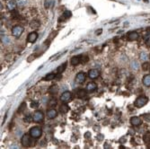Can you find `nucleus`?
Returning <instances> with one entry per match:
<instances>
[{
	"instance_id": "b1692460",
	"label": "nucleus",
	"mask_w": 150,
	"mask_h": 149,
	"mask_svg": "<svg viewBox=\"0 0 150 149\" xmlns=\"http://www.w3.org/2000/svg\"><path fill=\"white\" fill-rule=\"evenodd\" d=\"M58 86L57 85H52L50 88L49 89V94H56L57 93H58Z\"/></svg>"
},
{
	"instance_id": "2eb2a0df",
	"label": "nucleus",
	"mask_w": 150,
	"mask_h": 149,
	"mask_svg": "<svg viewBox=\"0 0 150 149\" xmlns=\"http://www.w3.org/2000/svg\"><path fill=\"white\" fill-rule=\"evenodd\" d=\"M70 16H71V13H70L69 11H65L62 15L59 17V20L58 21H59V22H63V21H65L66 19H68Z\"/></svg>"
},
{
	"instance_id": "473e14b6",
	"label": "nucleus",
	"mask_w": 150,
	"mask_h": 149,
	"mask_svg": "<svg viewBox=\"0 0 150 149\" xmlns=\"http://www.w3.org/2000/svg\"><path fill=\"white\" fill-rule=\"evenodd\" d=\"M150 37V31H147V32H145V34H144V39L145 40H148V38Z\"/></svg>"
},
{
	"instance_id": "bb28decb",
	"label": "nucleus",
	"mask_w": 150,
	"mask_h": 149,
	"mask_svg": "<svg viewBox=\"0 0 150 149\" xmlns=\"http://www.w3.org/2000/svg\"><path fill=\"white\" fill-rule=\"evenodd\" d=\"M10 15H11V17L13 18V19H16L19 14H18L17 11H15V10H12V11L10 12Z\"/></svg>"
},
{
	"instance_id": "423d86ee",
	"label": "nucleus",
	"mask_w": 150,
	"mask_h": 149,
	"mask_svg": "<svg viewBox=\"0 0 150 149\" xmlns=\"http://www.w3.org/2000/svg\"><path fill=\"white\" fill-rule=\"evenodd\" d=\"M31 135L29 134H25V135H23L22 138V147H28L31 146Z\"/></svg>"
},
{
	"instance_id": "c85d7f7f",
	"label": "nucleus",
	"mask_w": 150,
	"mask_h": 149,
	"mask_svg": "<svg viewBox=\"0 0 150 149\" xmlns=\"http://www.w3.org/2000/svg\"><path fill=\"white\" fill-rule=\"evenodd\" d=\"M80 58H81V63H85V62H87L88 60H89L88 56H86V55H82L80 57Z\"/></svg>"
},
{
	"instance_id": "72a5a7b5",
	"label": "nucleus",
	"mask_w": 150,
	"mask_h": 149,
	"mask_svg": "<svg viewBox=\"0 0 150 149\" xmlns=\"http://www.w3.org/2000/svg\"><path fill=\"white\" fill-rule=\"evenodd\" d=\"M24 120L26 122H31V120H33V119H32V117H31V116H28V117H25Z\"/></svg>"
},
{
	"instance_id": "cd10ccee",
	"label": "nucleus",
	"mask_w": 150,
	"mask_h": 149,
	"mask_svg": "<svg viewBox=\"0 0 150 149\" xmlns=\"http://www.w3.org/2000/svg\"><path fill=\"white\" fill-rule=\"evenodd\" d=\"M48 105H49V107H54V106H56V105H57V100H56V99L52 98L51 100H50V101L49 102Z\"/></svg>"
},
{
	"instance_id": "412c9836",
	"label": "nucleus",
	"mask_w": 150,
	"mask_h": 149,
	"mask_svg": "<svg viewBox=\"0 0 150 149\" xmlns=\"http://www.w3.org/2000/svg\"><path fill=\"white\" fill-rule=\"evenodd\" d=\"M55 76H56V74L55 73H49V74H48L47 76H45L44 78H43V80L50 81V80H52V79H55Z\"/></svg>"
},
{
	"instance_id": "a878e982",
	"label": "nucleus",
	"mask_w": 150,
	"mask_h": 149,
	"mask_svg": "<svg viewBox=\"0 0 150 149\" xmlns=\"http://www.w3.org/2000/svg\"><path fill=\"white\" fill-rule=\"evenodd\" d=\"M25 108H26V103H25V102H22V104L20 105V107H19V109H18L17 112H18V113H21V112H22V111H24Z\"/></svg>"
},
{
	"instance_id": "20e7f679",
	"label": "nucleus",
	"mask_w": 150,
	"mask_h": 149,
	"mask_svg": "<svg viewBox=\"0 0 150 149\" xmlns=\"http://www.w3.org/2000/svg\"><path fill=\"white\" fill-rule=\"evenodd\" d=\"M32 119H33V121L36 123H40L42 122L43 119H44V114L41 112L40 111H35L32 115Z\"/></svg>"
},
{
	"instance_id": "4c0bfd02",
	"label": "nucleus",
	"mask_w": 150,
	"mask_h": 149,
	"mask_svg": "<svg viewBox=\"0 0 150 149\" xmlns=\"http://www.w3.org/2000/svg\"><path fill=\"white\" fill-rule=\"evenodd\" d=\"M141 58L142 59H147V56H145V54L142 53L141 54Z\"/></svg>"
},
{
	"instance_id": "9b49d317",
	"label": "nucleus",
	"mask_w": 150,
	"mask_h": 149,
	"mask_svg": "<svg viewBox=\"0 0 150 149\" xmlns=\"http://www.w3.org/2000/svg\"><path fill=\"white\" fill-rule=\"evenodd\" d=\"M129 40H137L139 39V33L137 31H130L128 33Z\"/></svg>"
},
{
	"instance_id": "0eeeda50",
	"label": "nucleus",
	"mask_w": 150,
	"mask_h": 149,
	"mask_svg": "<svg viewBox=\"0 0 150 149\" xmlns=\"http://www.w3.org/2000/svg\"><path fill=\"white\" fill-rule=\"evenodd\" d=\"M85 79H86L85 74L83 73V72H80V73H78L76 75V78H75V81H76V84H83L85 81Z\"/></svg>"
},
{
	"instance_id": "39448f33",
	"label": "nucleus",
	"mask_w": 150,
	"mask_h": 149,
	"mask_svg": "<svg viewBox=\"0 0 150 149\" xmlns=\"http://www.w3.org/2000/svg\"><path fill=\"white\" fill-rule=\"evenodd\" d=\"M71 99H72V94L68 91L64 92V93L60 95V101L63 102V103H67V102H69L70 101H71Z\"/></svg>"
},
{
	"instance_id": "a211bd4d",
	"label": "nucleus",
	"mask_w": 150,
	"mask_h": 149,
	"mask_svg": "<svg viewBox=\"0 0 150 149\" xmlns=\"http://www.w3.org/2000/svg\"><path fill=\"white\" fill-rule=\"evenodd\" d=\"M67 62H64L62 65H60V66L58 67V69H57L58 74H61V73H63V72L65 71V69L67 68Z\"/></svg>"
},
{
	"instance_id": "393cba45",
	"label": "nucleus",
	"mask_w": 150,
	"mask_h": 149,
	"mask_svg": "<svg viewBox=\"0 0 150 149\" xmlns=\"http://www.w3.org/2000/svg\"><path fill=\"white\" fill-rule=\"evenodd\" d=\"M52 3H53V0H45L44 2L45 8H49L52 5Z\"/></svg>"
},
{
	"instance_id": "f704fd0d",
	"label": "nucleus",
	"mask_w": 150,
	"mask_h": 149,
	"mask_svg": "<svg viewBox=\"0 0 150 149\" xmlns=\"http://www.w3.org/2000/svg\"><path fill=\"white\" fill-rule=\"evenodd\" d=\"M143 117L146 119L147 121H150V114H144Z\"/></svg>"
},
{
	"instance_id": "f3484780",
	"label": "nucleus",
	"mask_w": 150,
	"mask_h": 149,
	"mask_svg": "<svg viewBox=\"0 0 150 149\" xmlns=\"http://www.w3.org/2000/svg\"><path fill=\"white\" fill-rule=\"evenodd\" d=\"M143 84L145 86L150 87V75H147L143 77Z\"/></svg>"
},
{
	"instance_id": "c756f323",
	"label": "nucleus",
	"mask_w": 150,
	"mask_h": 149,
	"mask_svg": "<svg viewBox=\"0 0 150 149\" xmlns=\"http://www.w3.org/2000/svg\"><path fill=\"white\" fill-rule=\"evenodd\" d=\"M142 68H143V70H145V71L148 70V69H149V63L148 62L144 63V64L142 65Z\"/></svg>"
},
{
	"instance_id": "ddd939ff",
	"label": "nucleus",
	"mask_w": 150,
	"mask_h": 149,
	"mask_svg": "<svg viewBox=\"0 0 150 149\" xmlns=\"http://www.w3.org/2000/svg\"><path fill=\"white\" fill-rule=\"evenodd\" d=\"M96 89H97V85L94 82L88 83V85H86V91L88 92H94Z\"/></svg>"
},
{
	"instance_id": "7c9ffc66",
	"label": "nucleus",
	"mask_w": 150,
	"mask_h": 149,
	"mask_svg": "<svg viewBox=\"0 0 150 149\" xmlns=\"http://www.w3.org/2000/svg\"><path fill=\"white\" fill-rule=\"evenodd\" d=\"M36 58V56H35V54H32V55H31L30 57H28V58H27V61L28 62H31L32 60H34Z\"/></svg>"
},
{
	"instance_id": "aec40b11",
	"label": "nucleus",
	"mask_w": 150,
	"mask_h": 149,
	"mask_svg": "<svg viewBox=\"0 0 150 149\" xmlns=\"http://www.w3.org/2000/svg\"><path fill=\"white\" fill-rule=\"evenodd\" d=\"M68 111H69V107H68V105L66 104V103L65 104L60 105V107H59V111L62 112V113H67Z\"/></svg>"
},
{
	"instance_id": "dca6fc26",
	"label": "nucleus",
	"mask_w": 150,
	"mask_h": 149,
	"mask_svg": "<svg viewBox=\"0 0 150 149\" xmlns=\"http://www.w3.org/2000/svg\"><path fill=\"white\" fill-rule=\"evenodd\" d=\"M81 63V58L80 57H73L71 58V64L73 66H77Z\"/></svg>"
},
{
	"instance_id": "f257e3e1",
	"label": "nucleus",
	"mask_w": 150,
	"mask_h": 149,
	"mask_svg": "<svg viewBox=\"0 0 150 149\" xmlns=\"http://www.w3.org/2000/svg\"><path fill=\"white\" fill-rule=\"evenodd\" d=\"M148 98L147 96H139L134 102V105L135 107H137V108H142V107L145 106V105L148 103Z\"/></svg>"
},
{
	"instance_id": "7ed1b4c3",
	"label": "nucleus",
	"mask_w": 150,
	"mask_h": 149,
	"mask_svg": "<svg viewBox=\"0 0 150 149\" xmlns=\"http://www.w3.org/2000/svg\"><path fill=\"white\" fill-rule=\"evenodd\" d=\"M24 31V28L21 25H14V26L12 28V34H13L15 38H19L21 35L22 34Z\"/></svg>"
},
{
	"instance_id": "5701e85b",
	"label": "nucleus",
	"mask_w": 150,
	"mask_h": 149,
	"mask_svg": "<svg viewBox=\"0 0 150 149\" xmlns=\"http://www.w3.org/2000/svg\"><path fill=\"white\" fill-rule=\"evenodd\" d=\"M86 96V91L83 89H80L77 91V97L78 98H84Z\"/></svg>"
},
{
	"instance_id": "4be33fe9",
	"label": "nucleus",
	"mask_w": 150,
	"mask_h": 149,
	"mask_svg": "<svg viewBox=\"0 0 150 149\" xmlns=\"http://www.w3.org/2000/svg\"><path fill=\"white\" fill-rule=\"evenodd\" d=\"M143 140H144V143H145L146 145H149V143H150V133L149 132H148V133H146L144 135Z\"/></svg>"
},
{
	"instance_id": "c9c22d12",
	"label": "nucleus",
	"mask_w": 150,
	"mask_h": 149,
	"mask_svg": "<svg viewBox=\"0 0 150 149\" xmlns=\"http://www.w3.org/2000/svg\"><path fill=\"white\" fill-rule=\"evenodd\" d=\"M103 32V29H98L95 31V33H96V35H100V34Z\"/></svg>"
},
{
	"instance_id": "f8f14e48",
	"label": "nucleus",
	"mask_w": 150,
	"mask_h": 149,
	"mask_svg": "<svg viewBox=\"0 0 150 149\" xmlns=\"http://www.w3.org/2000/svg\"><path fill=\"white\" fill-rule=\"evenodd\" d=\"M58 115V112H57L56 110L54 109H49V111H47V117L49 119H55Z\"/></svg>"
},
{
	"instance_id": "2f4dec72",
	"label": "nucleus",
	"mask_w": 150,
	"mask_h": 149,
	"mask_svg": "<svg viewBox=\"0 0 150 149\" xmlns=\"http://www.w3.org/2000/svg\"><path fill=\"white\" fill-rule=\"evenodd\" d=\"M38 106H39V102H34V101H32V102H31V108H37Z\"/></svg>"
},
{
	"instance_id": "4468645a",
	"label": "nucleus",
	"mask_w": 150,
	"mask_h": 149,
	"mask_svg": "<svg viewBox=\"0 0 150 149\" xmlns=\"http://www.w3.org/2000/svg\"><path fill=\"white\" fill-rule=\"evenodd\" d=\"M40 22H39L38 20H31V22H30V27H31V29H38L39 27H40Z\"/></svg>"
},
{
	"instance_id": "ea45409f",
	"label": "nucleus",
	"mask_w": 150,
	"mask_h": 149,
	"mask_svg": "<svg viewBox=\"0 0 150 149\" xmlns=\"http://www.w3.org/2000/svg\"><path fill=\"white\" fill-rule=\"evenodd\" d=\"M149 58H150V56H149Z\"/></svg>"
},
{
	"instance_id": "6e6552de",
	"label": "nucleus",
	"mask_w": 150,
	"mask_h": 149,
	"mask_svg": "<svg viewBox=\"0 0 150 149\" xmlns=\"http://www.w3.org/2000/svg\"><path fill=\"white\" fill-rule=\"evenodd\" d=\"M100 76V71H99L98 69H91L89 72H88V76H89L91 79H95L97 78L98 76Z\"/></svg>"
},
{
	"instance_id": "9d476101",
	"label": "nucleus",
	"mask_w": 150,
	"mask_h": 149,
	"mask_svg": "<svg viewBox=\"0 0 150 149\" xmlns=\"http://www.w3.org/2000/svg\"><path fill=\"white\" fill-rule=\"evenodd\" d=\"M142 123V120L139 117H132L130 119V124L132 126H139Z\"/></svg>"
},
{
	"instance_id": "6ab92c4d",
	"label": "nucleus",
	"mask_w": 150,
	"mask_h": 149,
	"mask_svg": "<svg viewBox=\"0 0 150 149\" xmlns=\"http://www.w3.org/2000/svg\"><path fill=\"white\" fill-rule=\"evenodd\" d=\"M7 7H8V9L10 10V11L14 10V9L16 8V2L14 1V0H11V1H9L8 4H7Z\"/></svg>"
},
{
	"instance_id": "1a4fd4ad",
	"label": "nucleus",
	"mask_w": 150,
	"mask_h": 149,
	"mask_svg": "<svg viewBox=\"0 0 150 149\" xmlns=\"http://www.w3.org/2000/svg\"><path fill=\"white\" fill-rule=\"evenodd\" d=\"M38 39V33L36 31H32L31 33H29L28 37H27V40L31 43H34Z\"/></svg>"
},
{
	"instance_id": "58836bf2",
	"label": "nucleus",
	"mask_w": 150,
	"mask_h": 149,
	"mask_svg": "<svg viewBox=\"0 0 150 149\" xmlns=\"http://www.w3.org/2000/svg\"><path fill=\"white\" fill-rule=\"evenodd\" d=\"M87 137H88V138H90V137H91V135H90L89 132H88V133H86V135H85V138H87Z\"/></svg>"
},
{
	"instance_id": "f03ea898",
	"label": "nucleus",
	"mask_w": 150,
	"mask_h": 149,
	"mask_svg": "<svg viewBox=\"0 0 150 149\" xmlns=\"http://www.w3.org/2000/svg\"><path fill=\"white\" fill-rule=\"evenodd\" d=\"M30 135L32 138H39L41 137L42 134V130L40 127H33L30 129Z\"/></svg>"
},
{
	"instance_id": "e433bc0d",
	"label": "nucleus",
	"mask_w": 150,
	"mask_h": 149,
	"mask_svg": "<svg viewBox=\"0 0 150 149\" xmlns=\"http://www.w3.org/2000/svg\"><path fill=\"white\" fill-rule=\"evenodd\" d=\"M146 44H147V46H148V47L149 48V47H150V40H146Z\"/></svg>"
}]
</instances>
